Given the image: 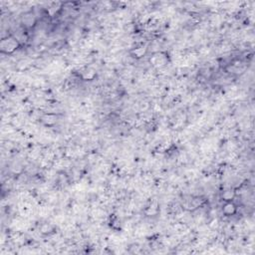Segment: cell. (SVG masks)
I'll list each match as a JSON object with an SVG mask.
<instances>
[{"instance_id": "obj_1", "label": "cell", "mask_w": 255, "mask_h": 255, "mask_svg": "<svg viewBox=\"0 0 255 255\" xmlns=\"http://www.w3.org/2000/svg\"><path fill=\"white\" fill-rule=\"evenodd\" d=\"M223 211L225 214H227V215H230V214H232L234 213V211H235V206H234L233 203H226L225 206L223 207Z\"/></svg>"}]
</instances>
